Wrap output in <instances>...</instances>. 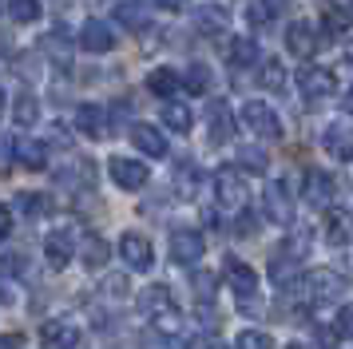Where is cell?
Segmentation results:
<instances>
[{
    "mask_svg": "<svg viewBox=\"0 0 353 349\" xmlns=\"http://www.w3.org/2000/svg\"><path fill=\"white\" fill-rule=\"evenodd\" d=\"M302 258H305V238H290L270 254V282L290 290L294 282H302Z\"/></svg>",
    "mask_w": 353,
    "mask_h": 349,
    "instance_id": "1",
    "label": "cell"
},
{
    "mask_svg": "<svg viewBox=\"0 0 353 349\" xmlns=\"http://www.w3.org/2000/svg\"><path fill=\"white\" fill-rule=\"evenodd\" d=\"M286 294H302L310 301H337L345 294V278L337 274L334 266H318L314 274H305L302 282H294Z\"/></svg>",
    "mask_w": 353,
    "mask_h": 349,
    "instance_id": "2",
    "label": "cell"
},
{
    "mask_svg": "<svg viewBox=\"0 0 353 349\" xmlns=\"http://www.w3.org/2000/svg\"><path fill=\"white\" fill-rule=\"evenodd\" d=\"M139 314L151 317L155 326H159V321L171 326V321L179 317V301H175V294H171V286H163V282L147 286L143 294H139Z\"/></svg>",
    "mask_w": 353,
    "mask_h": 349,
    "instance_id": "3",
    "label": "cell"
},
{
    "mask_svg": "<svg viewBox=\"0 0 353 349\" xmlns=\"http://www.w3.org/2000/svg\"><path fill=\"white\" fill-rule=\"evenodd\" d=\"M242 123L250 127V135H258V139H282V119L262 99H246L242 103Z\"/></svg>",
    "mask_w": 353,
    "mask_h": 349,
    "instance_id": "4",
    "label": "cell"
},
{
    "mask_svg": "<svg viewBox=\"0 0 353 349\" xmlns=\"http://www.w3.org/2000/svg\"><path fill=\"white\" fill-rule=\"evenodd\" d=\"M298 92L305 99H330L337 92V79L330 68H321V63H305L302 72H298Z\"/></svg>",
    "mask_w": 353,
    "mask_h": 349,
    "instance_id": "5",
    "label": "cell"
},
{
    "mask_svg": "<svg viewBox=\"0 0 353 349\" xmlns=\"http://www.w3.org/2000/svg\"><path fill=\"white\" fill-rule=\"evenodd\" d=\"M119 258H123V266H131V270H151V262H155V246H151V238L147 235L128 230V235L119 238Z\"/></svg>",
    "mask_w": 353,
    "mask_h": 349,
    "instance_id": "6",
    "label": "cell"
},
{
    "mask_svg": "<svg viewBox=\"0 0 353 349\" xmlns=\"http://www.w3.org/2000/svg\"><path fill=\"white\" fill-rule=\"evenodd\" d=\"M214 195H219L223 206L242 210V203H246V179H242V167H223L219 179H214Z\"/></svg>",
    "mask_w": 353,
    "mask_h": 349,
    "instance_id": "7",
    "label": "cell"
},
{
    "mask_svg": "<svg viewBox=\"0 0 353 349\" xmlns=\"http://www.w3.org/2000/svg\"><path fill=\"white\" fill-rule=\"evenodd\" d=\"M203 254H207V242H203V235H199V230H191V226H179L175 235H171V258H175L179 266H194Z\"/></svg>",
    "mask_w": 353,
    "mask_h": 349,
    "instance_id": "8",
    "label": "cell"
},
{
    "mask_svg": "<svg viewBox=\"0 0 353 349\" xmlns=\"http://www.w3.org/2000/svg\"><path fill=\"white\" fill-rule=\"evenodd\" d=\"M108 171H112V183L119 190H143L147 187V167L139 163V159L115 155L112 163H108Z\"/></svg>",
    "mask_w": 353,
    "mask_h": 349,
    "instance_id": "9",
    "label": "cell"
},
{
    "mask_svg": "<svg viewBox=\"0 0 353 349\" xmlns=\"http://www.w3.org/2000/svg\"><path fill=\"white\" fill-rule=\"evenodd\" d=\"M151 20H155L151 0H119V4H115V24L123 32H143Z\"/></svg>",
    "mask_w": 353,
    "mask_h": 349,
    "instance_id": "10",
    "label": "cell"
},
{
    "mask_svg": "<svg viewBox=\"0 0 353 349\" xmlns=\"http://www.w3.org/2000/svg\"><path fill=\"white\" fill-rule=\"evenodd\" d=\"M262 210H266V219L278 222V226H290L294 222V199H290V190L282 183H270L266 195H262Z\"/></svg>",
    "mask_w": 353,
    "mask_h": 349,
    "instance_id": "11",
    "label": "cell"
},
{
    "mask_svg": "<svg viewBox=\"0 0 353 349\" xmlns=\"http://www.w3.org/2000/svg\"><path fill=\"white\" fill-rule=\"evenodd\" d=\"M321 28H314L310 20H294L286 28V48L294 52V56H314L321 48V36H318Z\"/></svg>",
    "mask_w": 353,
    "mask_h": 349,
    "instance_id": "12",
    "label": "cell"
},
{
    "mask_svg": "<svg viewBox=\"0 0 353 349\" xmlns=\"http://www.w3.org/2000/svg\"><path fill=\"white\" fill-rule=\"evenodd\" d=\"M72 254H76V235L72 230H52L44 238V258H48V266L64 270L72 262Z\"/></svg>",
    "mask_w": 353,
    "mask_h": 349,
    "instance_id": "13",
    "label": "cell"
},
{
    "mask_svg": "<svg viewBox=\"0 0 353 349\" xmlns=\"http://www.w3.org/2000/svg\"><path fill=\"white\" fill-rule=\"evenodd\" d=\"M321 235H325V242L330 246H350L353 242V219L345 215V210H325V219H321Z\"/></svg>",
    "mask_w": 353,
    "mask_h": 349,
    "instance_id": "14",
    "label": "cell"
},
{
    "mask_svg": "<svg viewBox=\"0 0 353 349\" xmlns=\"http://www.w3.org/2000/svg\"><path fill=\"white\" fill-rule=\"evenodd\" d=\"M80 48H83V52H96V56L112 52V48H115L112 24H103V20H88V24H83V32H80Z\"/></svg>",
    "mask_w": 353,
    "mask_h": 349,
    "instance_id": "15",
    "label": "cell"
},
{
    "mask_svg": "<svg viewBox=\"0 0 353 349\" xmlns=\"http://www.w3.org/2000/svg\"><path fill=\"white\" fill-rule=\"evenodd\" d=\"M131 143L151 159H163L167 155V135H163L155 123H131Z\"/></svg>",
    "mask_w": 353,
    "mask_h": 349,
    "instance_id": "16",
    "label": "cell"
},
{
    "mask_svg": "<svg viewBox=\"0 0 353 349\" xmlns=\"http://www.w3.org/2000/svg\"><path fill=\"white\" fill-rule=\"evenodd\" d=\"M40 346L44 349H76L80 346V330L72 321H48L40 330Z\"/></svg>",
    "mask_w": 353,
    "mask_h": 349,
    "instance_id": "17",
    "label": "cell"
},
{
    "mask_svg": "<svg viewBox=\"0 0 353 349\" xmlns=\"http://www.w3.org/2000/svg\"><path fill=\"white\" fill-rule=\"evenodd\" d=\"M226 286H230L239 298H254V294H258V274L246 266V262L230 258V262H226Z\"/></svg>",
    "mask_w": 353,
    "mask_h": 349,
    "instance_id": "18",
    "label": "cell"
},
{
    "mask_svg": "<svg viewBox=\"0 0 353 349\" xmlns=\"http://www.w3.org/2000/svg\"><path fill=\"white\" fill-rule=\"evenodd\" d=\"M321 147L330 151L334 159H353V127L350 123H330L325 127V135H321Z\"/></svg>",
    "mask_w": 353,
    "mask_h": 349,
    "instance_id": "19",
    "label": "cell"
},
{
    "mask_svg": "<svg viewBox=\"0 0 353 349\" xmlns=\"http://www.w3.org/2000/svg\"><path fill=\"white\" fill-rule=\"evenodd\" d=\"M194 28L203 32V36H223L230 28V12H226L223 4H203L194 12Z\"/></svg>",
    "mask_w": 353,
    "mask_h": 349,
    "instance_id": "20",
    "label": "cell"
},
{
    "mask_svg": "<svg viewBox=\"0 0 353 349\" xmlns=\"http://www.w3.org/2000/svg\"><path fill=\"white\" fill-rule=\"evenodd\" d=\"M334 195H337L334 174H325V171H310L305 174V199H310L314 206H330L334 203Z\"/></svg>",
    "mask_w": 353,
    "mask_h": 349,
    "instance_id": "21",
    "label": "cell"
},
{
    "mask_svg": "<svg viewBox=\"0 0 353 349\" xmlns=\"http://www.w3.org/2000/svg\"><path fill=\"white\" fill-rule=\"evenodd\" d=\"M207 119H210V143H214V147H223V143L234 139V119H230V108H226L223 99L210 103Z\"/></svg>",
    "mask_w": 353,
    "mask_h": 349,
    "instance_id": "22",
    "label": "cell"
},
{
    "mask_svg": "<svg viewBox=\"0 0 353 349\" xmlns=\"http://www.w3.org/2000/svg\"><path fill=\"white\" fill-rule=\"evenodd\" d=\"M76 127H80V135H88V139H103L108 135V115H103L99 103H83L76 111Z\"/></svg>",
    "mask_w": 353,
    "mask_h": 349,
    "instance_id": "23",
    "label": "cell"
},
{
    "mask_svg": "<svg viewBox=\"0 0 353 349\" xmlns=\"http://www.w3.org/2000/svg\"><path fill=\"white\" fill-rule=\"evenodd\" d=\"M147 92L159 95V99H175V95L183 92V76L171 72V68H155V72L147 76Z\"/></svg>",
    "mask_w": 353,
    "mask_h": 349,
    "instance_id": "24",
    "label": "cell"
},
{
    "mask_svg": "<svg viewBox=\"0 0 353 349\" xmlns=\"http://www.w3.org/2000/svg\"><path fill=\"white\" fill-rule=\"evenodd\" d=\"M17 210L24 215V219H44V215H52V199L44 195V190H20Z\"/></svg>",
    "mask_w": 353,
    "mask_h": 349,
    "instance_id": "25",
    "label": "cell"
},
{
    "mask_svg": "<svg viewBox=\"0 0 353 349\" xmlns=\"http://www.w3.org/2000/svg\"><path fill=\"white\" fill-rule=\"evenodd\" d=\"M194 123V115L187 103H179V99H167L163 103V127H171V131H179V135H187Z\"/></svg>",
    "mask_w": 353,
    "mask_h": 349,
    "instance_id": "26",
    "label": "cell"
},
{
    "mask_svg": "<svg viewBox=\"0 0 353 349\" xmlns=\"http://www.w3.org/2000/svg\"><path fill=\"white\" fill-rule=\"evenodd\" d=\"M60 183L64 187H96V163H88V159H76L68 171H60Z\"/></svg>",
    "mask_w": 353,
    "mask_h": 349,
    "instance_id": "27",
    "label": "cell"
},
{
    "mask_svg": "<svg viewBox=\"0 0 353 349\" xmlns=\"http://www.w3.org/2000/svg\"><path fill=\"white\" fill-rule=\"evenodd\" d=\"M17 159L28 167V171H44V167H48V147H44L40 139H24L17 147Z\"/></svg>",
    "mask_w": 353,
    "mask_h": 349,
    "instance_id": "28",
    "label": "cell"
},
{
    "mask_svg": "<svg viewBox=\"0 0 353 349\" xmlns=\"http://www.w3.org/2000/svg\"><path fill=\"white\" fill-rule=\"evenodd\" d=\"M321 28L330 32V36L350 32V8H345V0H341V4H325V8H321Z\"/></svg>",
    "mask_w": 353,
    "mask_h": 349,
    "instance_id": "29",
    "label": "cell"
},
{
    "mask_svg": "<svg viewBox=\"0 0 353 349\" xmlns=\"http://www.w3.org/2000/svg\"><path fill=\"white\" fill-rule=\"evenodd\" d=\"M262 56H258V40H250V36H239V40H230V63L234 68H250V63H258Z\"/></svg>",
    "mask_w": 353,
    "mask_h": 349,
    "instance_id": "30",
    "label": "cell"
},
{
    "mask_svg": "<svg viewBox=\"0 0 353 349\" xmlns=\"http://www.w3.org/2000/svg\"><path fill=\"white\" fill-rule=\"evenodd\" d=\"M274 16H278V0H250L246 4V24L250 28H266Z\"/></svg>",
    "mask_w": 353,
    "mask_h": 349,
    "instance_id": "31",
    "label": "cell"
},
{
    "mask_svg": "<svg viewBox=\"0 0 353 349\" xmlns=\"http://www.w3.org/2000/svg\"><path fill=\"white\" fill-rule=\"evenodd\" d=\"M183 88L187 95H203L210 88V68L207 63H187V72H183Z\"/></svg>",
    "mask_w": 353,
    "mask_h": 349,
    "instance_id": "32",
    "label": "cell"
},
{
    "mask_svg": "<svg viewBox=\"0 0 353 349\" xmlns=\"http://www.w3.org/2000/svg\"><path fill=\"white\" fill-rule=\"evenodd\" d=\"M258 83L270 88V92L286 88V68H282V60H262L258 63Z\"/></svg>",
    "mask_w": 353,
    "mask_h": 349,
    "instance_id": "33",
    "label": "cell"
},
{
    "mask_svg": "<svg viewBox=\"0 0 353 349\" xmlns=\"http://www.w3.org/2000/svg\"><path fill=\"white\" fill-rule=\"evenodd\" d=\"M108 258H112V250H108V242H103L99 235H92L88 242H83V266H88V270L108 266Z\"/></svg>",
    "mask_w": 353,
    "mask_h": 349,
    "instance_id": "34",
    "label": "cell"
},
{
    "mask_svg": "<svg viewBox=\"0 0 353 349\" xmlns=\"http://www.w3.org/2000/svg\"><path fill=\"white\" fill-rule=\"evenodd\" d=\"M139 349H187V346H183L171 330H147L143 337H139Z\"/></svg>",
    "mask_w": 353,
    "mask_h": 349,
    "instance_id": "35",
    "label": "cell"
},
{
    "mask_svg": "<svg viewBox=\"0 0 353 349\" xmlns=\"http://www.w3.org/2000/svg\"><path fill=\"white\" fill-rule=\"evenodd\" d=\"M8 12H12V20L17 24H32V20H40V0H8Z\"/></svg>",
    "mask_w": 353,
    "mask_h": 349,
    "instance_id": "36",
    "label": "cell"
},
{
    "mask_svg": "<svg viewBox=\"0 0 353 349\" xmlns=\"http://www.w3.org/2000/svg\"><path fill=\"white\" fill-rule=\"evenodd\" d=\"M99 294H103V298H112V301L128 298V294H131L128 274H108V278H103V286H99Z\"/></svg>",
    "mask_w": 353,
    "mask_h": 349,
    "instance_id": "37",
    "label": "cell"
},
{
    "mask_svg": "<svg viewBox=\"0 0 353 349\" xmlns=\"http://www.w3.org/2000/svg\"><path fill=\"white\" fill-rule=\"evenodd\" d=\"M239 167H242V171L262 174L266 167H270V159H266V151H258V147H242V151H239Z\"/></svg>",
    "mask_w": 353,
    "mask_h": 349,
    "instance_id": "38",
    "label": "cell"
},
{
    "mask_svg": "<svg viewBox=\"0 0 353 349\" xmlns=\"http://www.w3.org/2000/svg\"><path fill=\"white\" fill-rule=\"evenodd\" d=\"M12 115H17V123H20V127H32L36 119H40V103H36L32 95H20V99H17V111H12Z\"/></svg>",
    "mask_w": 353,
    "mask_h": 349,
    "instance_id": "39",
    "label": "cell"
},
{
    "mask_svg": "<svg viewBox=\"0 0 353 349\" xmlns=\"http://www.w3.org/2000/svg\"><path fill=\"white\" fill-rule=\"evenodd\" d=\"M239 349H274V341H270V333H262V330H242Z\"/></svg>",
    "mask_w": 353,
    "mask_h": 349,
    "instance_id": "40",
    "label": "cell"
},
{
    "mask_svg": "<svg viewBox=\"0 0 353 349\" xmlns=\"http://www.w3.org/2000/svg\"><path fill=\"white\" fill-rule=\"evenodd\" d=\"M12 163H17V143L8 139V135H0V174L12 171Z\"/></svg>",
    "mask_w": 353,
    "mask_h": 349,
    "instance_id": "41",
    "label": "cell"
},
{
    "mask_svg": "<svg viewBox=\"0 0 353 349\" xmlns=\"http://www.w3.org/2000/svg\"><path fill=\"white\" fill-rule=\"evenodd\" d=\"M0 274H24V258L20 254H4L0 258Z\"/></svg>",
    "mask_w": 353,
    "mask_h": 349,
    "instance_id": "42",
    "label": "cell"
},
{
    "mask_svg": "<svg viewBox=\"0 0 353 349\" xmlns=\"http://www.w3.org/2000/svg\"><path fill=\"white\" fill-rule=\"evenodd\" d=\"M210 286H214V274H194V290H199V298H210Z\"/></svg>",
    "mask_w": 353,
    "mask_h": 349,
    "instance_id": "43",
    "label": "cell"
},
{
    "mask_svg": "<svg viewBox=\"0 0 353 349\" xmlns=\"http://www.w3.org/2000/svg\"><path fill=\"white\" fill-rule=\"evenodd\" d=\"M337 330L345 333V337H353V306H345V310L337 314Z\"/></svg>",
    "mask_w": 353,
    "mask_h": 349,
    "instance_id": "44",
    "label": "cell"
},
{
    "mask_svg": "<svg viewBox=\"0 0 353 349\" xmlns=\"http://www.w3.org/2000/svg\"><path fill=\"white\" fill-rule=\"evenodd\" d=\"M8 235H12V210L0 203V242H4Z\"/></svg>",
    "mask_w": 353,
    "mask_h": 349,
    "instance_id": "45",
    "label": "cell"
},
{
    "mask_svg": "<svg viewBox=\"0 0 353 349\" xmlns=\"http://www.w3.org/2000/svg\"><path fill=\"white\" fill-rule=\"evenodd\" d=\"M0 349H24V333H4L0 337Z\"/></svg>",
    "mask_w": 353,
    "mask_h": 349,
    "instance_id": "46",
    "label": "cell"
},
{
    "mask_svg": "<svg viewBox=\"0 0 353 349\" xmlns=\"http://www.w3.org/2000/svg\"><path fill=\"white\" fill-rule=\"evenodd\" d=\"M159 8H167V12H179V8H187V0H155Z\"/></svg>",
    "mask_w": 353,
    "mask_h": 349,
    "instance_id": "47",
    "label": "cell"
},
{
    "mask_svg": "<svg viewBox=\"0 0 353 349\" xmlns=\"http://www.w3.org/2000/svg\"><path fill=\"white\" fill-rule=\"evenodd\" d=\"M12 301H17V294H12V290H8V286L0 282V306H12Z\"/></svg>",
    "mask_w": 353,
    "mask_h": 349,
    "instance_id": "48",
    "label": "cell"
},
{
    "mask_svg": "<svg viewBox=\"0 0 353 349\" xmlns=\"http://www.w3.org/2000/svg\"><path fill=\"white\" fill-rule=\"evenodd\" d=\"M345 111H350V115H353V88H350V92H345Z\"/></svg>",
    "mask_w": 353,
    "mask_h": 349,
    "instance_id": "49",
    "label": "cell"
},
{
    "mask_svg": "<svg viewBox=\"0 0 353 349\" xmlns=\"http://www.w3.org/2000/svg\"><path fill=\"white\" fill-rule=\"evenodd\" d=\"M4 108H8V95L0 92V119H4Z\"/></svg>",
    "mask_w": 353,
    "mask_h": 349,
    "instance_id": "50",
    "label": "cell"
},
{
    "mask_svg": "<svg viewBox=\"0 0 353 349\" xmlns=\"http://www.w3.org/2000/svg\"><path fill=\"white\" fill-rule=\"evenodd\" d=\"M286 349H314V346H302V341H294V346H286Z\"/></svg>",
    "mask_w": 353,
    "mask_h": 349,
    "instance_id": "51",
    "label": "cell"
}]
</instances>
